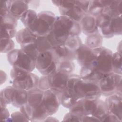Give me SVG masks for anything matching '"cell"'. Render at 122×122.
<instances>
[{
  "mask_svg": "<svg viewBox=\"0 0 122 122\" xmlns=\"http://www.w3.org/2000/svg\"><path fill=\"white\" fill-rule=\"evenodd\" d=\"M81 33L80 23L65 16H57L51 31L47 36L53 48L63 44L71 37L79 36Z\"/></svg>",
  "mask_w": 122,
  "mask_h": 122,
  "instance_id": "6da1fadb",
  "label": "cell"
},
{
  "mask_svg": "<svg viewBox=\"0 0 122 122\" xmlns=\"http://www.w3.org/2000/svg\"><path fill=\"white\" fill-rule=\"evenodd\" d=\"M28 102L20 111L29 122L44 121L50 116L43 102L44 91L38 87L28 91Z\"/></svg>",
  "mask_w": 122,
  "mask_h": 122,
  "instance_id": "7a4b0ae2",
  "label": "cell"
},
{
  "mask_svg": "<svg viewBox=\"0 0 122 122\" xmlns=\"http://www.w3.org/2000/svg\"><path fill=\"white\" fill-rule=\"evenodd\" d=\"M51 2L59 8L61 15L67 16L79 23L88 12L90 4V0H52Z\"/></svg>",
  "mask_w": 122,
  "mask_h": 122,
  "instance_id": "3957f363",
  "label": "cell"
},
{
  "mask_svg": "<svg viewBox=\"0 0 122 122\" xmlns=\"http://www.w3.org/2000/svg\"><path fill=\"white\" fill-rule=\"evenodd\" d=\"M11 85L17 89L29 91L38 87L39 77L32 72L12 67L10 71Z\"/></svg>",
  "mask_w": 122,
  "mask_h": 122,
  "instance_id": "277c9868",
  "label": "cell"
},
{
  "mask_svg": "<svg viewBox=\"0 0 122 122\" xmlns=\"http://www.w3.org/2000/svg\"><path fill=\"white\" fill-rule=\"evenodd\" d=\"M122 17L111 18L102 14L97 17L98 32L102 38H111L115 35H121L122 33Z\"/></svg>",
  "mask_w": 122,
  "mask_h": 122,
  "instance_id": "5b68a950",
  "label": "cell"
},
{
  "mask_svg": "<svg viewBox=\"0 0 122 122\" xmlns=\"http://www.w3.org/2000/svg\"><path fill=\"white\" fill-rule=\"evenodd\" d=\"M28 99V91L16 89L12 85L6 87L0 92L1 107L11 104L14 107L20 108L27 103Z\"/></svg>",
  "mask_w": 122,
  "mask_h": 122,
  "instance_id": "8992f818",
  "label": "cell"
},
{
  "mask_svg": "<svg viewBox=\"0 0 122 122\" xmlns=\"http://www.w3.org/2000/svg\"><path fill=\"white\" fill-rule=\"evenodd\" d=\"M56 17L51 11H41L38 13L32 25L28 29L37 37L47 36L51 31Z\"/></svg>",
  "mask_w": 122,
  "mask_h": 122,
  "instance_id": "52a82bcc",
  "label": "cell"
},
{
  "mask_svg": "<svg viewBox=\"0 0 122 122\" xmlns=\"http://www.w3.org/2000/svg\"><path fill=\"white\" fill-rule=\"evenodd\" d=\"M70 75L58 70L48 75H42L39 78L38 88L45 91L51 89L62 93L65 88Z\"/></svg>",
  "mask_w": 122,
  "mask_h": 122,
  "instance_id": "ba28073f",
  "label": "cell"
},
{
  "mask_svg": "<svg viewBox=\"0 0 122 122\" xmlns=\"http://www.w3.org/2000/svg\"><path fill=\"white\" fill-rule=\"evenodd\" d=\"M93 50L95 55L94 58L89 65L103 75L112 72V51L103 46Z\"/></svg>",
  "mask_w": 122,
  "mask_h": 122,
  "instance_id": "9c48e42d",
  "label": "cell"
},
{
  "mask_svg": "<svg viewBox=\"0 0 122 122\" xmlns=\"http://www.w3.org/2000/svg\"><path fill=\"white\" fill-rule=\"evenodd\" d=\"M9 63L12 67H15L29 72L35 68L36 60L27 54L22 49H14L7 54Z\"/></svg>",
  "mask_w": 122,
  "mask_h": 122,
  "instance_id": "30bf717a",
  "label": "cell"
},
{
  "mask_svg": "<svg viewBox=\"0 0 122 122\" xmlns=\"http://www.w3.org/2000/svg\"><path fill=\"white\" fill-rule=\"evenodd\" d=\"M74 88L78 100H97L102 95L98 83L84 80L80 76L75 82Z\"/></svg>",
  "mask_w": 122,
  "mask_h": 122,
  "instance_id": "8fae6325",
  "label": "cell"
},
{
  "mask_svg": "<svg viewBox=\"0 0 122 122\" xmlns=\"http://www.w3.org/2000/svg\"><path fill=\"white\" fill-rule=\"evenodd\" d=\"M122 75L113 72L104 75L98 82L102 95L108 97L117 93H122Z\"/></svg>",
  "mask_w": 122,
  "mask_h": 122,
  "instance_id": "7c38bea8",
  "label": "cell"
},
{
  "mask_svg": "<svg viewBox=\"0 0 122 122\" xmlns=\"http://www.w3.org/2000/svg\"><path fill=\"white\" fill-rule=\"evenodd\" d=\"M59 61L52 49L39 53L36 60L35 68L42 75H48L56 71Z\"/></svg>",
  "mask_w": 122,
  "mask_h": 122,
  "instance_id": "4fadbf2b",
  "label": "cell"
},
{
  "mask_svg": "<svg viewBox=\"0 0 122 122\" xmlns=\"http://www.w3.org/2000/svg\"><path fill=\"white\" fill-rule=\"evenodd\" d=\"M80 75L71 74L69 75L65 88L61 93V104L64 107L70 109L78 101L75 92V84Z\"/></svg>",
  "mask_w": 122,
  "mask_h": 122,
  "instance_id": "5bb4252c",
  "label": "cell"
},
{
  "mask_svg": "<svg viewBox=\"0 0 122 122\" xmlns=\"http://www.w3.org/2000/svg\"><path fill=\"white\" fill-rule=\"evenodd\" d=\"M0 39H12L17 34L18 20L8 11L0 15Z\"/></svg>",
  "mask_w": 122,
  "mask_h": 122,
  "instance_id": "9a60e30c",
  "label": "cell"
},
{
  "mask_svg": "<svg viewBox=\"0 0 122 122\" xmlns=\"http://www.w3.org/2000/svg\"><path fill=\"white\" fill-rule=\"evenodd\" d=\"M97 100H78L69 109V112L81 117L92 116L95 111Z\"/></svg>",
  "mask_w": 122,
  "mask_h": 122,
  "instance_id": "2e32d148",
  "label": "cell"
},
{
  "mask_svg": "<svg viewBox=\"0 0 122 122\" xmlns=\"http://www.w3.org/2000/svg\"><path fill=\"white\" fill-rule=\"evenodd\" d=\"M43 104L50 116L57 112L61 102V93L49 89L44 91Z\"/></svg>",
  "mask_w": 122,
  "mask_h": 122,
  "instance_id": "e0dca14e",
  "label": "cell"
},
{
  "mask_svg": "<svg viewBox=\"0 0 122 122\" xmlns=\"http://www.w3.org/2000/svg\"><path fill=\"white\" fill-rule=\"evenodd\" d=\"M7 11L17 20L29 9L28 0H6Z\"/></svg>",
  "mask_w": 122,
  "mask_h": 122,
  "instance_id": "ac0fdd59",
  "label": "cell"
},
{
  "mask_svg": "<svg viewBox=\"0 0 122 122\" xmlns=\"http://www.w3.org/2000/svg\"><path fill=\"white\" fill-rule=\"evenodd\" d=\"M110 112L121 121L122 118V93H117L107 97L104 101Z\"/></svg>",
  "mask_w": 122,
  "mask_h": 122,
  "instance_id": "d6986e66",
  "label": "cell"
},
{
  "mask_svg": "<svg viewBox=\"0 0 122 122\" xmlns=\"http://www.w3.org/2000/svg\"><path fill=\"white\" fill-rule=\"evenodd\" d=\"M93 49L85 44H82L76 52V59L79 65L83 67L89 65L94 58Z\"/></svg>",
  "mask_w": 122,
  "mask_h": 122,
  "instance_id": "ffe728a7",
  "label": "cell"
},
{
  "mask_svg": "<svg viewBox=\"0 0 122 122\" xmlns=\"http://www.w3.org/2000/svg\"><path fill=\"white\" fill-rule=\"evenodd\" d=\"M81 32L86 36L98 33L97 27V17L87 13L80 22Z\"/></svg>",
  "mask_w": 122,
  "mask_h": 122,
  "instance_id": "44dd1931",
  "label": "cell"
},
{
  "mask_svg": "<svg viewBox=\"0 0 122 122\" xmlns=\"http://www.w3.org/2000/svg\"><path fill=\"white\" fill-rule=\"evenodd\" d=\"M15 38L17 42L21 48L34 44L37 36L33 34L29 30L25 28L17 31Z\"/></svg>",
  "mask_w": 122,
  "mask_h": 122,
  "instance_id": "7402d4cb",
  "label": "cell"
},
{
  "mask_svg": "<svg viewBox=\"0 0 122 122\" xmlns=\"http://www.w3.org/2000/svg\"><path fill=\"white\" fill-rule=\"evenodd\" d=\"M79 75L81 79L84 80L97 83L104 76L100 73L90 65L81 67Z\"/></svg>",
  "mask_w": 122,
  "mask_h": 122,
  "instance_id": "603a6c76",
  "label": "cell"
},
{
  "mask_svg": "<svg viewBox=\"0 0 122 122\" xmlns=\"http://www.w3.org/2000/svg\"><path fill=\"white\" fill-rule=\"evenodd\" d=\"M53 51L59 61L64 60L73 61L76 59V52L70 50L63 44L54 47Z\"/></svg>",
  "mask_w": 122,
  "mask_h": 122,
  "instance_id": "cb8c5ba5",
  "label": "cell"
},
{
  "mask_svg": "<svg viewBox=\"0 0 122 122\" xmlns=\"http://www.w3.org/2000/svg\"><path fill=\"white\" fill-rule=\"evenodd\" d=\"M122 0H107L102 14L113 18L122 16Z\"/></svg>",
  "mask_w": 122,
  "mask_h": 122,
  "instance_id": "d4e9b609",
  "label": "cell"
},
{
  "mask_svg": "<svg viewBox=\"0 0 122 122\" xmlns=\"http://www.w3.org/2000/svg\"><path fill=\"white\" fill-rule=\"evenodd\" d=\"M107 0H91L88 9V13L97 17L103 13Z\"/></svg>",
  "mask_w": 122,
  "mask_h": 122,
  "instance_id": "484cf974",
  "label": "cell"
},
{
  "mask_svg": "<svg viewBox=\"0 0 122 122\" xmlns=\"http://www.w3.org/2000/svg\"><path fill=\"white\" fill-rule=\"evenodd\" d=\"M109 111L104 101L99 99L97 100L95 111L93 116L97 118L100 122H102L104 118L108 114Z\"/></svg>",
  "mask_w": 122,
  "mask_h": 122,
  "instance_id": "4316f807",
  "label": "cell"
},
{
  "mask_svg": "<svg viewBox=\"0 0 122 122\" xmlns=\"http://www.w3.org/2000/svg\"><path fill=\"white\" fill-rule=\"evenodd\" d=\"M103 38L99 33L88 36L85 40V44L92 49L102 46Z\"/></svg>",
  "mask_w": 122,
  "mask_h": 122,
  "instance_id": "83f0119b",
  "label": "cell"
},
{
  "mask_svg": "<svg viewBox=\"0 0 122 122\" xmlns=\"http://www.w3.org/2000/svg\"><path fill=\"white\" fill-rule=\"evenodd\" d=\"M35 45L39 53L53 49V46L47 36L37 37Z\"/></svg>",
  "mask_w": 122,
  "mask_h": 122,
  "instance_id": "f1b7e54d",
  "label": "cell"
},
{
  "mask_svg": "<svg viewBox=\"0 0 122 122\" xmlns=\"http://www.w3.org/2000/svg\"><path fill=\"white\" fill-rule=\"evenodd\" d=\"M38 13L32 9H29L21 16L20 20L26 28L29 29L33 23Z\"/></svg>",
  "mask_w": 122,
  "mask_h": 122,
  "instance_id": "f546056e",
  "label": "cell"
},
{
  "mask_svg": "<svg viewBox=\"0 0 122 122\" xmlns=\"http://www.w3.org/2000/svg\"><path fill=\"white\" fill-rule=\"evenodd\" d=\"M75 69V65L72 61H61L58 64L57 70L68 75L72 74Z\"/></svg>",
  "mask_w": 122,
  "mask_h": 122,
  "instance_id": "4dcf8cb0",
  "label": "cell"
},
{
  "mask_svg": "<svg viewBox=\"0 0 122 122\" xmlns=\"http://www.w3.org/2000/svg\"><path fill=\"white\" fill-rule=\"evenodd\" d=\"M112 65L113 72L118 74L122 75L121 53L117 51L113 53Z\"/></svg>",
  "mask_w": 122,
  "mask_h": 122,
  "instance_id": "1f68e13d",
  "label": "cell"
},
{
  "mask_svg": "<svg viewBox=\"0 0 122 122\" xmlns=\"http://www.w3.org/2000/svg\"><path fill=\"white\" fill-rule=\"evenodd\" d=\"M82 44V41L80 36H74L68 38L64 43L63 45L70 50L77 52L78 49Z\"/></svg>",
  "mask_w": 122,
  "mask_h": 122,
  "instance_id": "d6a6232c",
  "label": "cell"
},
{
  "mask_svg": "<svg viewBox=\"0 0 122 122\" xmlns=\"http://www.w3.org/2000/svg\"><path fill=\"white\" fill-rule=\"evenodd\" d=\"M15 43L12 39H0V52L9 53L14 49Z\"/></svg>",
  "mask_w": 122,
  "mask_h": 122,
  "instance_id": "836d02e7",
  "label": "cell"
},
{
  "mask_svg": "<svg viewBox=\"0 0 122 122\" xmlns=\"http://www.w3.org/2000/svg\"><path fill=\"white\" fill-rule=\"evenodd\" d=\"M7 121L29 122L26 117L20 111L12 113Z\"/></svg>",
  "mask_w": 122,
  "mask_h": 122,
  "instance_id": "e575fe53",
  "label": "cell"
},
{
  "mask_svg": "<svg viewBox=\"0 0 122 122\" xmlns=\"http://www.w3.org/2000/svg\"><path fill=\"white\" fill-rule=\"evenodd\" d=\"M63 121H73L82 122V117H79L71 112H69L65 114L63 118Z\"/></svg>",
  "mask_w": 122,
  "mask_h": 122,
  "instance_id": "d590c367",
  "label": "cell"
},
{
  "mask_svg": "<svg viewBox=\"0 0 122 122\" xmlns=\"http://www.w3.org/2000/svg\"><path fill=\"white\" fill-rule=\"evenodd\" d=\"M102 122H121V121L114 114L109 112L108 114L104 118Z\"/></svg>",
  "mask_w": 122,
  "mask_h": 122,
  "instance_id": "8d00e7d4",
  "label": "cell"
},
{
  "mask_svg": "<svg viewBox=\"0 0 122 122\" xmlns=\"http://www.w3.org/2000/svg\"><path fill=\"white\" fill-rule=\"evenodd\" d=\"M10 117V114L6 107H1V120L7 121Z\"/></svg>",
  "mask_w": 122,
  "mask_h": 122,
  "instance_id": "74e56055",
  "label": "cell"
},
{
  "mask_svg": "<svg viewBox=\"0 0 122 122\" xmlns=\"http://www.w3.org/2000/svg\"><path fill=\"white\" fill-rule=\"evenodd\" d=\"M82 122H100V121L93 116H86L82 117Z\"/></svg>",
  "mask_w": 122,
  "mask_h": 122,
  "instance_id": "f35d334b",
  "label": "cell"
},
{
  "mask_svg": "<svg viewBox=\"0 0 122 122\" xmlns=\"http://www.w3.org/2000/svg\"><path fill=\"white\" fill-rule=\"evenodd\" d=\"M46 121H48V122H55V121H58V120L55 118H54L53 117H52L51 116H49L47 118H46L44 121L43 122H46Z\"/></svg>",
  "mask_w": 122,
  "mask_h": 122,
  "instance_id": "ab89813d",
  "label": "cell"
}]
</instances>
